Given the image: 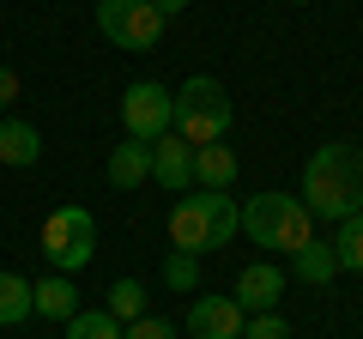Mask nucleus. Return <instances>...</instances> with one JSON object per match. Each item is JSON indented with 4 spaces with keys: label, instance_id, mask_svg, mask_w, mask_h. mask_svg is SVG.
Listing matches in <instances>:
<instances>
[{
    "label": "nucleus",
    "instance_id": "f257e3e1",
    "mask_svg": "<svg viewBox=\"0 0 363 339\" xmlns=\"http://www.w3.org/2000/svg\"><path fill=\"white\" fill-rule=\"evenodd\" d=\"M303 212L309 218H333V224L363 212V152L357 145L333 140L303 164Z\"/></svg>",
    "mask_w": 363,
    "mask_h": 339
},
{
    "label": "nucleus",
    "instance_id": "f03ea898",
    "mask_svg": "<svg viewBox=\"0 0 363 339\" xmlns=\"http://www.w3.org/2000/svg\"><path fill=\"white\" fill-rule=\"evenodd\" d=\"M242 230L236 224V200L218 194V188H200V194H182L176 212H169V243H176V255H212V248H224L230 236Z\"/></svg>",
    "mask_w": 363,
    "mask_h": 339
},
{
    "label": "nucleus",
    "instance_id": "7ed1b4c3",
    "mask_svg": "<svg viewBox=\"0 0 363 339\" xmlns=\"http://www.w3.org/2000/svg\"><path fill=\"white\" fill-rule=\"evenodd\" d=\"M236 224H242L260 248H272V255H297L303 243H315V218L303 212V200L279 194V188H267V194H255L248 206H236Z\"/></svg>",
    "mask_w": 363,
    "mask_h": 339
},
{
    "label": "nucleus",
    "instance_id": "20e7f679",
    "mask_svg": "<svg viewBox=\"0 0 363 339\" xmlns=\"http://www.w3.org/2000/svg\"><path fill=\"white\" fill-rule=\"evenodd\" d=\"M169 128H176L188 145H218L224 133H230V97H224V85L206 79V73H194L176 91V116H169Z\"/></svg>",
    "mask_w": 363,
    "mask_h": 339
},
{
    "label": "nucleus",
    "instance_id": "39448f33",
    "mask_svg": "<svg viewBox=\"0 0 363 339\" xmlns=\"http://www.w3.org/2000/svg\"><path fill=\"white\" fill-rule=\"evenodd\" d=\"M43 255H49L55 273L73 279L79 267L97 255V218H91L85 206H61V212H49V224H43Z\"/></svg>",
    "mask_w": 363,
    "mask_h": 339
},
{
    "label": "nucleus",
    "instance_id": "423d86ee",
    "mask_svg": "<svg viewBox=\"0 0 363 339\" xmlns=\"http://www.w3.org/2000/svg\"><path fill=\"white\" fill-rule=\"evenodd\" d=\"M97 30H104L116 49H157L164 43V13H157L152 0H97Z\"/></svg>",
    "mask_w": 363,
    "mask_h": 339
},
{
    "label": "nucleus",
    "instance_id": "0eeeda50",
    "mask_svg": "<svg viewBox=\"0 0 363 339\" xmlns=\"http://www.w3.org/2000/svg\"><path fill=\"white\" fill-rule=\"evenodd\" d=\"M169 116H176V91H164L157 79H133L121 91V128H128V140L157 145L169 133Z\"/></svg>",
    "mask_w": 363,
    "mask_h": 339
},
{
    "label": "nucleus",
    "instance_id": "6e6552de",
    "mask_svg": "<svg viewBox=\"0 0 363 339\" xmlns=\"http://www.w3.org/2000/svg\"><path fill=\"white\" fill-rule=\"evenodd\" d=\"M242 321L248 315L236 309V297H194V309H188L194 339H242Z\"/></svg>",
    "mask_w": 363,
    "mask_h": 339
},
{
    "label": "nucleus",
    "instance_id": "1a4fd4ad",
    "mask_svg": "<svg viewBox=\"0 0 363 339\" xmlns=\"http://www.w3.org/2000/svg\"><path fill=\"white\" fill-rule=\"evenodd\" d=\"M279 297H285V273H279L272 261L242 267V279H236V309H242V315H267V309H279Z\"/></svg>",
    "mask_w": 363,
    "mask_h": 339
},
{
    "label": "nucleus",
    "instance_id": "9d476101",
    "mask_svg": "<svg viewBox=\"0 0 363 339\" xmlns=\"http://www.w3.org/2000/svg\"><path fill=\"white\" fill-rule=\"evenodd\" d=\"M152 176L169 194H188V188H194V145L182 140V133H164V140L152 145Z\"/></svg>",
    "mask_w": 363,
    "mask_h": 339
},
{
    "label": "nucleus",
    "instance_id": "9b49d317",
    "mask_svg": "<svg viewBox=\"0 0 363 339\" xmlns=\"http://www.w3.org/2000/svg\"><path fill=\"white\" fill-rule=\"evenodd\" d=\"M30 315H49V321H73V315H79V291H73V279H67V273L37 279V285H30Z\"/></svg>",
    "mask_w": 363,
    "mask_h": 339
},
{
    "label": "nucleus",
    "instance_id": "f8f14e48",
    "mask_svg": "<svg viewBox=\"0 0 363 339\" xmlns=\"http://www.w3.org/2000/svg\"><path fill=\"white\" fill-rule=\"evenodd\" d=\"M333 273H339V261H333V243H303L297 255H291V279L297 285H309V291H321V285H333Z\"/></svg>",
    "mask_w": 363,
    "mask_h": 339
},
{
    "label": "nucleus",
    "instance_id": "ddd939ff",
    "mask_svg": "<svg viewBox=\"0 0 363 339\" xmlns=\"http://www.w3.org/2000/svg\"><path fill=\"white\" fill-rule=\"evenodd\" d=\"M236 182V152L230 145H194V188H230Z\"/></svg>",
    "mask_w": 363,
    "mask_h": 339
},
{
    "label": "nucleus",
    "instance_id": "4468645a",
    "mask_svg": "<svg viewBox=\"0 0 363 339\" xmlns=\"http://www.w3.org/2000/svg\"><path fill=\"white\" fill-rule=\"evenodd\" d=\"M109 182H116V188H140V182H152V145H140V140L116 145V152H109Z\"/></svg>",
    "mask_w": 363,
    "mask_h": 339
},
{
    "label": "nucleus",
    "instance_id": "2eb2a0df",
    "mask_svg": "<svg viewBox=\"0 0 363 339\" xmlns=\"http://www.w3.org/2000/svg\"><path fill=\"white\" fill-rule=\"evenodd\" d=\"M37 157H43V133L30 128V121H0V164L30 170Z\"/></svg>",
    "mask_w": 363,
    "mask_h": 339
},
{
    "label": "nucleus",
    "instance_id": "dca6fc26",
    "mask_svg": "<svg viewBox=\"0 0 363 339\" xmlns=\"http://www.w3.org/2000/svg\"><path fill=\"white\" fill-rule=\"evenodd\" d=\"M333 261H339V273H363V212L339 218V236H333Z\"/></svg>",
    "mask_w": 363,
    "mask_h": 339
},
{
    "label": "nucleus",
    "instance_id": "f3484780",
    "mask_svg": "<svg viewBox=\"0 0 363 339\" xmlns=\"http://www.w3.org/2000/svg\"><path fill=\"white\" fill-rule=\"evenodd\" d=\"M30 315V279L0 273V327H18Z\"/></svg>",
    "mask_w": 363,
    "mask_h": 339
},
{
    "label": "nucleus",
    "instance_id": "a211bd4d",
    "mask_svg": "<svg viewBox=\"0 0 363 339\" xmlns=\"http://www.w3.org/2000/svg\"><path fill=\"white\" fill-rule=\"evenodd\" d=\"M109 315H116L121 327L145 315V285L140 279H116V285H109Z\"/></svg>",
    "mask_w": 363,
    "mask_h": 339
},
{
    "label": "nucleus",
    "instance_id": "6ab92c4d",
    "mask_svg": "<svg viewBox=\"0 0 363 339\" xmlns=\"http://www.w3.org/2000/svg\"><path fill=\"white\" fill-rule=\"evenodd\" d=\"M67 339H121V321L109 309H79L67 321Z\"/></svg>",
    "mask_w": 363,
    "mask_h": 339
},
{
    "label": "nucleus",
    "instance_id": "aec40b11",
    "mask_svg": "<svg viewBox=\"0 0 363 339\" xmlns=\"http://www.w3.org/2000/svg\"><path fill=\"white\" fill-rule=\"evenodd\" d=\"M242 339H291V321L279 309H267V315H248L242 321Z\"/></svg>",
    "mask_w": 363,
    "mask_h": 339
},
{
    "label": "nucleus",
    "instance_id": "412c9836",
    "mask_svg": "<svg viewBox=\"0 0 363 339\" xmlns=\"http://www.w3.org/2000/svg\"><path fill=\"white\" fill-rule=\"evenodd\" d=\"M164 285L194 291V285H200V261H194V255H169V261H164Z\"/></svg>",
    "mask_w": 363,
    "mask_h": 339
},
{
    "label": "nucleus",
    "instance_id": "4be33fe9",
    "mask_svg": "<svg viewBox=\"0 0 363 339\" xmlns=\"http://www.w3.org/2000/svg\"><path fill=\"white\" fill-rule=\"evenodd\" d=\"M121 339H176V327H169V321H157V315H140V321H128V327H121Z\"/></svg>",
    "mask_w": 363,
    "mask_h": 339
},
{
    "label": "nucleus",
    "instance_id": "5701e85b",
    "mask_svg": "<svg viewBox=\"0 0 363 339\" xmlns=\"http://www.w3.org/2000/svg\"><path fill=\"white\" fill-rule=\"evenodd\" d=\"M13 97H18V73H13V67H0V109L13 104Z\"/></svg>",
    "mask_w": 363,
    "mask_h": 339
},
{
    "label": "nucleus",
    "instance_id": "b1692460",
    "mask_svg": "<svg viewBox=\"0 0 363 339\" xmlns=\"http://www.w3.org/2000/svg\"><path fill=\"white\" fill-rule=\"evenodd\" d=\"M152 6H157V13H164V25H169V18H176V13H188V0H152Z\"/></svg>",
    "mask_w": 363,
    "mask_h": 339
}]
</instances>
